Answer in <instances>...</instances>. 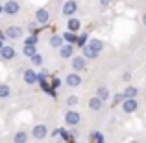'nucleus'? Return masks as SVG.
I'll return each mask as SVG.
<instances>
[{"mask_svg": "<svg viewBox=\"0 0 146 143\" xmlns=\"http://www.w3.org/2000/svg\"><path fill=\"white\" fill-rule=\"evenodd\" d=\"M2 9H4V13H6V15L13 17V15H17L19 11H21V4H19L17 0H7V2L2 6Z\"/></svg>", "mask_w": 146, "mask_h": 143, "instance_id": "obj_1", "label": "nucleus"}, {"mask_svg": "<svg viewBox=\"0 0 146 143\" xmlns=\"http://www.w3.org/2000/svg\"><path fill=\"white\" fill-rule=\"evenodd\" d=\"M22 78H24V82L28 84V86H33V84L39 82V73L33 71V69H26V71L22 73Z\"/></svg>", "mask_w": 146, "mask_h": 143, "instance_id": "obj_2", "label": "nucleus"}, {"mask_svg": "<svg viewBox=\"0 0 146 143\" xmlns=\"http://www.w3.org/2000/svg\"><path fill=\"white\" fill-rule=\"evenodd\" d=\"M78 11V4H76V0H67V2L63 4V15L65 17H74V13Z\"/></svg>", "mask_w": 146, "mask_h": 143, "instance_id": "obj_3", "label": "nucleus"}, {"mask_svg": "<svg viewBox=\"0 0 146 143\" xmlns=\"http://www.w3.org/2000/svg\"><path fill=\"white\" fill-rule=\"evenodd\" d=\"M15 56H17V52H15V48L11 47V45H4V47L0 48V58H2L4 61H11Z\"/></svg>", "mask_w": 146, "mask_h": 143, "instance_id": "obj_4", "label": "nucleus"}, {"mask_svg": "<svg viewBox=\"0 0 146 143\" xmlns=\"http://www.w3.org/2000/svg\"><path fill=\"white\" fill-rule=\"evenodd\" d=\"M80 119H82V115H80L76 110H68L67 113H65V123L70 125V126H76L80 123Z\"/></svg>", "mask_w": 146, "mask_h": 143, "instance_id": "obj_5", "label": "nucleus"}, {"mask_svg": "<svg viewBox=\"0 0 146 143\" xmlns=\"http://www.w3.org/2000/svg\"><path fill=\"white\" fill-rule=\"evenodd\" d=\"M32 136L35 138V140H43V138H46V136H48L46 125H35V126L32 128Z\"/></svg>", "mask_w": 146, "mask_h": 143, "instance_id": "obj_6", "label": "nucleus"}, {"mask_svg": "<svg viewBox=\"0 0 146 143\" xmlns=\"http://www.w3.org/2000/svg\"><path fill=\"white\" fill-rule=\"evenodd\" d=\"M50 21V13L46 7H39V9L35 11V22H39V24H46Z\"/></svg>", "mask_w": 146, "mask_h": 143, "instance_id": "obj_7", "label": "nucleus"}, {"mask_svg": "<svg viewBox=\"0 0 146 143\" xmlns=\"http://www.w3.org/2000/svg\"><path fill=\"white\" fill-rule=\"evenodd\" d=\"M6 37L7 39H21L22 37V28L21 26H9V28H6Z\"/></svg>", "mask_w": 146, "mask_h": 143, "instance_id": "obj_8", "label": "nucleus"}, {"mask_svg": "<svg viewBox=\"0 0 146 143\" xmlns=\"http://www.w3.org/2000/svg\"><path fill=\"white\" fill-rule=\"evenodd\" d=\"M85 65H87V60L83 56H72V69H74V73L83 71Z\"/></svg>", "mask_w": 146, "mask_h": 143, "instance_id": "obj_9", "label": "nucleus"}, {"mask_svg": "<svg viewBox=\"0 0 146 143\" xmlns=\"http://www.w3.org/2000/svg\"><path fill=\"white\" fill-rule=\"evenodd\" d=\"M72 56H74V47L70 43H65L63 47H59V58L61 60H68Z\"/></svg>", "mask_w": 146, "mask_h": 143, "instance_id": "obj_10", "label": "nucleus"}, {"mask_svg": "<svg viewBox=\"0 0 146 143\" xmlns=\"http://www.w3.org/2000/svg\"><path fill=\"white\" fill-rule=\"evenodd\" d=\"M137 106H139V104H137L135 99H124L122 100V110H124L126 113H133V111L137 110Z\"/></svg>", "mask_w": 146, "mask_h": 143, "instance_id": "obj_11", "label": "nucleus"}, {"mask_svg": "<svg viewBox=\"0 0 146 143\" xmlns=\"http://www.w3.org/2000/svg\"><path fill=\"white\" fill-rule=\"evenodd\" d=\"M65 82H67L68 87H78L80 84H82V76H80L78 73H70V75L65 78Z\"/></svg>", "mask_w": 146, "mask_h": 143, "instance_id": "obj_12", "label": "nucleus"}, {"mask_svg": "<svg viewBox=\"0 0 146 143\" xmlns=\"http://www.w3.org/2000/svg\"><path fill=\"white\" fill-rule=\"evenodd\" d=\"M80 28H82V22H80L76 17H70V19H68V22H67V30H68V32H74L76 34Z\"/></svg>", "mask_w": 146, "mask_h": 143, "instance_id": "obj_13", "label": "nucleus"}, {"mask_svg": "<svg viewBox=\"0 0 146 143\" xmlns=\"http://www.w3.org/2000/svg\"><path fill=\"white\" fill-rule=\"evenodd\" d=\"M82 56L85 58V60H96V58H98V52H94L89 45H85V47L82 48Z\"/></svg>", "mask_w": 146, "mask_h": 143, "instance_id": "obj_14", "label": "nucleus"}, {"mask_svg": "<svg viewBox=\"0 0 146 143\" xmlns=\"http://www.w3.org/2000/svg\"><path fill=\"white\" fill-rule=\"evenodd\" d=\"M63 45H65V39H63V36L56 34V36H52V37H50V47H54V48H59V47H63Z\"/></svg>", "mask_w": 146, "mask_h": 143, "instance_id": "obj_15", "label": "nucleus"}, {"mask_svg": "<svg viewBox=\"0 0 146 143\" xmlns=\"http://www.w3.org/2000/svg\"><path fill=\"white\" fill-rule=\"evenodd\" d=\"M13 143H28V134H26L24 130H19V132H15Z\"/></svg>", "mask_w": 146, "mask_h": 143, "instance_id": "obj_16", "label": "nucleus"}, {"mask_svg": "<svg viewBox=\"0 0 146 143\" xmlns=\"http://www.w3.org/2000/svg\"><path fill=\"white\" fill-rule=\"evenodd\" d=\"M96 97L102 100V102H106V100L109 99V89H107L106 86H100L98 89H96Z\"/></svg>", "mask_w": 146, "mask_h": 143, "instance_id": "obj_17", "label": "nucleus"}, {"mask_svg": "<svg viewBox=\"0 0 146 143\" xmlns=\"http://www.w3.org/2000/svg\"><path fill=\"white\" fill-rule=\"evenodd\" d=\"M87 45L98 54L102 52V48H104V41H100V39H91V41H87Z\"/></svg>", "mask_w": 146, "mask_h": 143, "instance_id": "obj_18", "label": "nucleus"}, {"mask_svg": "<svg viewBox=\"0 0 146 143\" xmlns=\"http://www.w3.org/2000/svg\"><path fill=\"white\" fill-rule=\"evenodd\" d=\"M22 54H24L26 58H32L33 54H37V48H35V45H24V48H22Z\"/></svg>", "mask_w": 146, "mask_h": 143, "instance_id": "obj_19", "label": "nucleus"}, {"mask_svg": "<svg viewBox=\"0 0 146 143\" xmlns=\"http://www.w3.org/2000/svg\"><path fill=\"white\" fill-rule=\"evenodd\" d=\"M102 104H104V102H102V100L98 99V97H93V99L89 100V108H91L93 111H98L100 108H102Z\"/></svg>", "mask_w": 146, "mask_h": 143, "instance_id": "obj_20", "label": "nucleus"}, {"mask_svg": "<svg viewBox=\"0 0 146 143\" xmlns=\"http://www.w3.org/2000/svg\"><path fill=\"white\" fill-rule=\"evenodd\" d=\"M137 93H139V91H137V87H131V86H128V87L124 89V93H122V95H124V99H135V97H137Z\"/></svg>", "mask_w": 146, "mask_h": 143, "instance_id": "obj_21", "label": "nucleus"}, {"mask_svg": "<svg viewBox=\"0 0 146 143\" xmlns=\"http://www.w3.org/2000/svg\"><path fill=\"white\" fill-rule=\"evenodd\" d=\"M11 93V87L7 84H0V99H7Z\"/></svg>", "mask_w": 146, "mask_h": 143, "instance_id": "obj_22", "label": "nucleus"}, {"mask_svg": "<svg viewBox=\"0 0 146 143\" xmlns=\"http://www.w3.org/2000/svg\"><path fill=\"white\" fill-rule=\"evenodd\" d=\"M30 61H32V65H35V67H41V65H43V56H41V54H33V56L30 58Z\"/></svg>", "mask_w": 146, "mask_h": 143, "instance_id": "obj_23", "label": "nucleus"}, {"mask_svg": "<svg viewBox=\"0 0 146 143\" xmlns=\"http://www.w3.org/2000/svg\"><path fill=\"white\" fill-rule=\"evenodd\" d=\"M63 39L67 41V43H76V39H78V37H76L74 32H68V30H67V32L63 34Z\"/></svg>", "mask_w": 146, "mask_h": 143, "instance_id": "obj_24", "label": "nucleus"}, {"mask_svg": "<svg viewBox=\"0 0 146 143\" xmlns=\"http://www.w3.org/2000/svg\"><path fill=\"white\" fill-rule=\"evenodd\" d=\"M37 41H39V37L33 34V36H28V37L24 39V45H35V47H37Z\"/></svg>", "mask_w": 146, "mask_h": 143, "instance_id": "obj_25", "label": "nucleus"}, {"mask_svg": "<svg viewBox=\"0 0 146 143\" xmlns=\"http://www.w3.org/2000/svg\"><path fill=\"white\" fill-rule=\"evenodd\" d=\"M54 134H56V136H59L61 140H68V132L65 128H57V130H54Z\"/></svg>", "mask_w": 146, "mask_h": 143, "instance_id": "obj_26", "label": "nucleus"}, {"mask_svg": "<svg viewBox=\"0 0 146 143\" xmlns=\"http://www.w3.org/2000/svg\"><path fill=\"white\" fill-rule=\"evenodd\" d=\"M76 45H78V47H82V48L85 47V45H87V34H82V36L76 39Z\"/></svg>", "mask_w": 146, "mask_h": 143, "instance_id": "obj_27", "label": "nucleus"}, {"mask_svg": "<svg viewBox=\"0 0 146 143\" xmlns=\"http://www.w3.org/2000/svg\"><path fill=\"white\" fill-rule=\"evenodd\" d=\"M76 104H78V97H76V95L67 97V106H68V108H74Z\"/></svg>", "mask_w": 146, "mask_h": 143, "instance_id": "obj_28", "label": "nucleus"}, {"mask_svg": "<svg viewBox=\"0 0 146 143\" xmlns=\"http://www.w3.org/2000/svg\"><path fill=\"white\" fill-rule=\"evenodd\" d=\"M59 84H61V80H59V78H54V82H52V87H59Z\"/></svg>", "mask_w": 146, "mask_h": 143, "instance_id": "obj_29", "label": "nucleus"}, {"mask_svg": "<svg viewBox=\"0 0 146 143\" xmlns=\"http://www.w3.org/2000/svg\"><path fill=\"white\" fill-rule=\"evenodd\" d=\"M111 2H113V0H100V4H102V6H109Z\"/></svg>", "mask_w": 146, "mask_h": 143, "instance_id": "obj_30", "label": "nucleus"}, {"mask_svg": "<svg viewBox=\"0 0 146 143\" xmlns=\"http://www.w3.org/2000/svg\"><path fill=\"white\" fill-rule=\"evenodd\" d=\"M2 41H4V39H0V48H2V47H4V43H2Z\"/></svg>", "mask_w": 146, "mask_h": 143, "instance_id": "obj_31", "label": "nucleus"}, {"mask_svg": "<svg viewBox=\"0 0 146 143\" xmlns=\"http://www.w3.org/2000/svg\"><path fill=\"white\" fill-rule=\"evenodd\" d=\"M143 21H144V24H146V15H144V17H143Z\"/></svg>", "mask_w": 146, "mask_h": 143, "instance_id": "obj_32", "label": "nucleus"}, {"mask_svg": "<svg viewBox=\"0 0 146 143\" xmlns=\"http://www.w3.org/2000/svg\"><path fill=\"white\" fill-rule=\"evenodd\" d=\"M129 143H139V141H129Z\"/></svg>", "mask_w": 146, "mask_h": 143, "instance_id": "obj_33", "label": "nucleus"}, {"mask_svg": "<svg viewBox=\"0 0 146 143\" xmlns=\"http://www.w3.org/2000/svg\"><path fill=\"white\" fill-rule=\"evenodd\" d=\"M56 143H65V141H56Z\"/></svg>", "mask_w": 146, "mask_h": 143, "instance_id": "obj_34", "label": "nucleus"}, {"mask_svg": "<svg viewBox=\"0 0 146 143\" xmlns=\"http://www.w3.org/2000/svg\"><path fill=\"white\" fill-rule=\"evenodd\" d=\"M0 11H2V6H0Z\"/></svg>", "mask_w": 146, "mask_h": 143, "instance_id": "obj_35", "label": "nucleus"}]
</instances>
